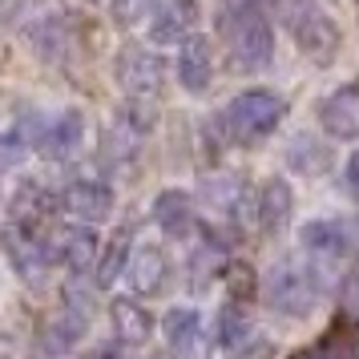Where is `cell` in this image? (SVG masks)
<instances>
[{"instance_id":"10","label":"cell","mask_w":359,"mask_h":359,"mask_svg":"<svg viewBox=\"0 0 359 359\" xmlns=\"http://www.w3.org/2000/svg\"><path fill=\"white\" fill-rule=\"evenodd\" d=\"M299 243H303V250H307L311 259L339 262L351 250V234H347V226H343L339 218H311L299 230Z\"/></svg>"},{"instance_id":"24","label":"cell","mask_w":359,"mask_h":359,"mask_svg":"<svg viewBox=\"0 0 359 359\" xmlns=\"http://www.w3.org/2000/svg\"><path fill=\"white\" fill-rule=\"evenodd\" d=\"M287 158H291V165L299 174H319L327 165V146L319 137H311V133H299L291 142V149H287Z\"/></svg>"},{"instance_id":"4","label":"cell","mask_w":359,"mask_h":359,"mask_svg":"<svg viewBox=\"0 0 359 359\" xmlns=\"http://www.w3.org/2000/svg\"><path fill=\"white\" fill-rule=\"evenodd\" d=\"M287 29H291L294 45L303 49V57H311L315 65H331L339 57L343 33L335 17H327L319 8V0H287Z\"/></svg>"},{"instance_id":"15","label":"cell","mask_w":359,"mask_h":359,"mask_svg":"<svg viewBox=\"0 0 359 359\" xmlns=\"http://www.w3.org/2000/svg\"><path fill=\"white\" fill-rule=\"evenodd\" d=\"M53 243V262H61L73 278H85L97 262V234L85 226H73V230H61Z\"/></svg>"},{"instance_id":"27","label":"cell","mask_w":359,"mask_h":359,"mask_svg":"<svg viewBox=\"0 0 359 359\" xmlns=\"http://www.w3.org/2000/svg\"><path fill=\"white\" fill-rule=\"evenodd\" d=\"M275 343L271 339H262V335H250L246 343H238L234 351H230V359H275Z\"/></svg>"},{"instance_id":"16","label":"cell","mask_w":359,"mask_h":359,"mask_svg":"<svg viewBox=\"0 0 359 359\" xmlns=\"http://www.w3.org/2000/svg\"><path fill=\"white\" fill-rule=\"evenodd\" d=\"M162 331H165V343L178 359H202V315L190 307H170L162 319Z\"/></svg>"},{"instance_id":"30","label":"cell","mask_w":359,"mask_h":359,"mask_svg":"<svg viewBox=\"0 0 359 359\" xmlns=\"http://www.w3.org/2000/svg\"><path fill=\"white\" fill-rule=\"evenodd\" d=\"M294 359H331V351H327L323 343H315V347H307V351H299Z\"/></svg>"},{"instance_id":"3","label":"cell","mask_w":359,"mask_h":359,"mask_svg":"<svg viewBox=\"0 0 359 359\" xmlns=\"http://www.w3.org/2000/svg\"><path fill=\"white\" fill-rule=\"evenodd\" d=\"M319 299H323V287H319V275L311 262L278 259L275 271L266 275V303L283 319H307L319 307Z\"/></svg>"},{"instance_id":"8","label":"cell","mask_w":359,"mask_h":359,"mask_svg":"<svg viewBox=\"0 0 359 359\" xmlns=\"http://www.w3.org/2000/svg\"><path fill=\"white\" fill-rule=\"evenodd\" d=\"M202 4L198 0H162L149 17V41L154 45H182L186 36L198 33Z\"/></svg>"},{"instance_id":"12","label":"cell","mask_w":359,"mask_h":359,"mask_svg":"<svg viewBox=\"0 0 359 359\" xmlns=\"http://www.w3.org/2000/svg\"><path fill=\"white\" fill-rule=\"evenodd\" d=\"M121 275L130 278L133 294H158L162 283H165V275H170V259H165V250L158 243H142V246L130 250Z\"/></svg>"},{"instance_id":"11","label":"cell","mask_w":359,"mask_h":359,"mask_svg":"<svg viewBox=\"0 0 359 359\" xmlns=\"http://www.w3.org/2000/svg\"><path fill=\"white\" fill-rule=\"evenodd\" d=\"M178 81L186 93H206L214 85V45L210 36H186L178 53Z\"/></svg>"},{"instance_id":"17","label":"cell","mask_w":359,"mask_h":359,"mask_svg":"<svg viewBox=\"0 0 359 359\" xmlns=\"http://www.w3.org/2000/svg\"><path fill=\"white\" fill-rule=\"evenodd\" d=\"M49 210H53V198L36 178H25L8 198V222H20V226H41V218Z\"/></svg>"},{"instance_id":"29","label":"cell","mask_w":359,"mask_h":359,"mask_svg":"<svg viewBox=\"0 0 359 359\" xmlns=\"http://www.w3.org/2000/svg\"><path fill=\"white\" fill-rule=\"evenodd\" d=\"M347 190H351V194H359V149L347 158Z\"/></svg>"},{"instance_id":"14","label":"cell","mask_w":359,"mask_h":359,"mask_svg":"<svg viewBox=\"0 0 359 359\" xmlns=\"http://www.w3.org/2000/svg\"><path fill=\"white\" fill-rule=\"evenodd\" d=\"M294 214V194L287 178H266L255 194V222L262 234H278Z\"/></svg>"},{"instance_id":"5","label":"cell","mask_w":359,"mask_h":359,"mask_svg":"<svg viewBox=\"0 0 359 359\" xmlns=\"http://www.w3.org/2000/svg\"><path fill=\"white\" fill-rule=\"evenodd\" d=\"M0 246H4V255H8V262H13V271H17L25 283H41V278L49 275L53 243L36 226H20V222L0 226Z\"/></svg>"},{"instance_id":"21","label":"cell","mask_w":359,"mask_h":359,"mask_svg":"<svg viewBox=\"0 0 359 359\" xmlns=\"http://www.w3.org/2000/svg\"><path fill=\"white\" fill-rule=\"evenodd\" d=\"M238 198H243V178L218 174V178L202 182V202L214 206L218 214H234V210H238Z\"/></svg>"},{"instance_id":"1","label":"cell","mask_w":359,"mask_h":359,"mask_svg":"<svg viewBox=\"0 0 359 359\" xmlns=\"http://www.w3.org/2000/svg\"><path fill=\"white\" fill-rule=\"evenodd\" d=\"M222 41L243 73H259L275 61V25L259 0H243L222 13Z\"/></svg>"},{"instance_id":"20","label":"cell","mask_w":359,"mask_h":359,"mask_svg":"<svg viewBox=\"0 0 359 359\" xmlns=\"http://www.w3.org/2000/svg\"><path fill=\"white\" fill-rule=\"evenodd\" d=\"M85 335V311H77L73 303H65L61 311H53L49 323H45V343H49L53 351H69V347H77Z\"/></svg>"},{"instance_id":"28","label":"cell","mask_w":359,"mask_h":359,"mask_svg":"<svg viewBox=\"0 0 359 359\" xmlns=\"http://www.w3.org/2000/svg\"><path fill=\"white\" fill-rule=\"evenodd\" d=\"M149 4H154V0H114V13H117V20H121V25H130V20L146 17Z\"/></svg>"},{"instance_id":"2","label":"cell","mask_w":359,"mask_h":359,"mask_svg":"<svg viewBox=\"0 0 359 359\" xmlns=\"http://www.w3.org/2000/svg\"><path fill=\"white\" fill-rule=\"evenodd\" d=\"M283 117H287V97L278 89H246L222 109L218 126H222L226 142L250 146V142H262L266 133H275Z\"/></svg>"},{"instance_id":"26","label":"cell","mask_w":359,"mask_h":359,"mask_svg":"<svg viewBox=\"0 0 359 359\" xmlns=\"http://www.w3.org/2000/svg\"><path fill=\"white\" fill-rule=\"evenodd\" d=\"M319 343L331 351V359H359V323H339Z\"/></svg>"},{"instance_id":"7","label":"cell","mask_w":359,"mask_h":359,"mask_svg":"<svg viewBox=\"0 0 359 359\" xmlns=\"http://www.w3.org/2000/svg\"><path fill=\"white\" fill-rule=\"evenodd\" d=\"M61 210H69L81 222H105L114 214V186L101 178H77L57 194Z\"/></svg>"},{"instance_id":"25","label":"cell","mask_w":359,"mask_h":359,"mask_svg":"<svg viewBox=\"0 0 359 359\" xmlns=\"http://www.w3.org/2000/svg\"><path fill=\"white\" fill-rule=\"evenodd\" d=\"M222 278H226V291L234 303H250L259 294V275L246 262H222Z\"/></svg>"},{"instance_id":"18","label":"cell","mask_w":359,"mask_h":359,"mask_svg":"<svg viewBox=\"0 0 359 359\" xmlns=\"http://www.w3.org/2000/svg\"><path fill=\"white\" fill-rule=\"evenodd\" d=\"M154 222L165 234H174V238L190 234V226H194V198L186 190H162L154 198Z\"/></svg>"},{"instance_id":"19","label":"cell","mask_w":359,"mask_h":359,"mask_svg":"<svg viewBox=\"0 0 359 359\" xmlns=\"http://www.w3.org/2000/svg\"><path fill=\"white\" fill-rule=\"evenodd\" d=\"M109 323H114L117 339L121 343H146L154 335V315H149L137 299H114V307H109Z\"/></svg>"},{"instance_id":"23","label":"cell","mask_w":359,"mask_h":359,"mask_svg":"<svg viewBox=\"0 0 359 359\" xmlns=\"http://www.w3.org/2000/svg\"><path fill=\"white\" fill-rule=\"evenodd\" d=\"M130 250H133V246H130V226H121V230L114 234V243L101 250V262H97V283H101V287H109V283H114L121 271H126Z\"/></svg>"},{"instance_id":"22","label":"cell","mask_w":359,"mask_h":359,"mask_svg":"<svg viewBox=\"0 0 359 359\" xmlns=\"http://www.w3.org/2000/svg\"><path fill=\"white\" fill-rule=\"evenodd\" d=\"M250 339V315H246V303H234L230 299L226 307H222V315H218V343L226 347V351H234L238 343Z\"/></svg>"},{"instance_id":"13","label":"cell","mask_w":359,"mask_h":359,"mask_svg":"<svg viewBox=\"0 0 359 359\" xmlns=\"http://www.w3.org/2000/svg\"><path fill=\"white\" fill-rule=\"evenodd\" d=\"M319 121H323L327 137H339V142L359 137V81L339 85V89L319 105Z\"/></svg>"},{"instance_id":"9","label":"cell","mask_w":359,"mask_h":359,"mask_svg":"<svg viewBox=\"0 0 359 359\" xmlns=\"http://www.w3.org/2000/svg\"><path fill=\"white\" fill-rule=\"evenodd\" d=\"M85 133V117L81 109H57L53 117H41V130H36V146L45 158H69L77 142Z\"/></svg>"},{"instance_id":"6","label":"cell","mask_w":359,"mask_h":359,"mask_svg":"<svg viewBox=\"0 0 359 359\" xmlns=\"http://www.w3.org/2000/svg\"><path fill=\"white\" fill-rule=\"evenodd\" d=\"M162 61L142 45H126L117 53V85L126 89L130 101H154L162 89Z\"/></svg>"}]
</instances>
